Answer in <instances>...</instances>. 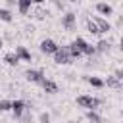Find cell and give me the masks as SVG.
Here are the masks:
<instances>
[{
  "label": "cell",
  "instance_id": "6da1fadb",
  "mask_svg": "<svg viewBox=\"0 0 123 123\" xmlns=\"http://www.w3.org/2000/svg\"><path fill=\"white\" fill-rule=\"evenodd\" d=\"M100 104H102L100 98H94V96H88V94H81V96H77V106H79V108H85V110H96Z\"/></svg>",
  "mask_w": 123,
  "mask_h": 123
},
{
  "label": "cell",
  "instance_id": "7a4b0ae2",
  "mask_svg": "<svg viewBox=\"0 0 123 123\" xmlns=\"http://www.w3.org/2000/svg\"><path fill=\"white\" fill-rule=\"evenodd\" d=\"M62 27L67 31V33H73L77 29V13L75 12H65L62 15Z\"/></svg>",
  "mask_w": 123,
  "mask_h": 123
},
{
  "label": "cell",
  "instance_id": "3957f363",
  "mask_svg": "<svg viewBox=\"0 0 123 123\" xmlns=\"http://www.w3.org/2000/svg\"><path fill=\"white\" fill-rule=\"evenodd\" d=\"M54 62H56L58 65H67V63H71L73 58H71V54H69V48H67V46H60V48L56 50V54H54Z\"/></svg>",
  "mask_w": 123,
  "mask_h": 123
},
{
  "label": "cell",
  "instance_id": "277c9868",
  "mask_svg": "<svg viewBox=\"0 0 123 123\" xmlns=\"http://www.w3.org/2000/svg\"><path fill=\"white\" fill-rule=\"evenodd\" d=\"M27 108H31V106H29L25 100H19V98H17V100H13V104H12V115H13V119H17V121H19Z\"/></svg>",
  "mask_w": 123,
  "mask_h": 123
},
{
  "label": "cell",
  "instance_id": "5b68a950",
  "mask_svg": "<svg viewBox=\"0 0 123 123\" xmlns=\"http://www.w3.org/2000/svg\"><path fill=\"white\" fill-rule=\"evenodd\" d=\"M38 48H40V52H42V54H46V56H54V54H56V50H58L60 46L56 44V40H52V38H44V40H40Z\"/></svg>",
  "mask_w": 123,
  "mask_h": 123
},
{
  "label": "cell",
  "instance_id": "8992f818",
  "mask_svg": "<svg viewBox=\"0 0 123 123\" xmlns=\"http://www.w3.org/2000/svg\"><path fill=\"white\" fill-rule=\"evenodd\" d=\"M25 79L29 81V83H42L44 81V71L42 69H27L25 71Z\"/></svg>",
  "mask_w": 123,
  "mask_h": 123
},
{
  "label": "cell",
  "instance_id": "52a82bcc",
  "mask_svg": "<svg viewBox=\"0 0 123 123\" xmlns=\"http://www.w3.org/2000/svg\"><path fill=\"white\" fill-rule=\"evenodd\" d=\"M40 86H42V90H44V92H48V94H58V92H60L58 83H56V81H52V79H46V77H44V81L40 83Z\"/></svg>",
  "mask_w": 123,
  "mask_h": 123
},
{
  "label": "cell",
  "instance_id": "ba28073f",
  "mask_svg": "<svg viewBox=\"0 0 123 123\" xmlns=\"http://www.w3.org/2000/svg\"><path fill=\"white\" fill-rule=\"evenodd\" d=\"M33 0H17V12L21 13V15H29L31 13V10H33Z\"/></svg>",
  "mask_w": 123,
  "mask_h": 123
},
{
  "label": "cell",
  "instance_id": "9c48e42d",
  "mask_svg": "<svg viewBox=\"0 0 123 123\" xmlns=\"http://www.w3.org/2000/svg\"><path fill=\"white\" fill-rule=\"evenodd\" d=\"M92 19L96 21V25L100 27V31H102V33H110V31H111V23L108 21V17H102V15H94Z\"/></svg>",
  "mask_w": 123,
  "mask_h": 123
},
{
  "label": "cell",
  "instance_id": "30bf717a",
  "mask_svg": "<svg viewBox=\"0 0 123 123\" xmlns=\"http://www.w3.org/2000/svg\"><path fill=\"white\" fill-rule=\"evenodd\" d=\"M96 12H98L102 17H110V15H113V8H111L110 4H106V2H98V4H96Z\"/></svg>",
  "mask_w": 123,
  "mask_h": 123
},
{
  "label": "cell",
  "instance_id": "8fae6325",
  "mask_svg": "<svg viewBox=\"0 0 123 123\" xmlns=\"http://www.w3.org/2000/svg\"><path fill=\"white\" fill-rule=\"evenodd\" d=\"M31 15H33L35 19L42 21V19H46V17H48V10H44V6H33Z\"/></svg>",
  "mask_w": 123,
  "mask_h": 123
},
{
  "label": "cell",
  "instance_id": "7c38bea8",
  "mask_svg": "<svg viewBox=\"0 0 123 123\" xmlns=\"http://www.w3.org/2000/svg\"><path fill=\"white\" fill-rule=\"evenodd\" d=\"M17 56H19V60L21 62H31L33 60V56H31V52L27 50V46H15V50H13Z\"/></svg>",
  "mask_w": 123,
  "mask_h": 123
},
{
  "label": "cell",
  "instance_id": "4fadbf2b",
  "mask_svg": "<svg viewBox=\"0 0 123 123\" xmlns=\"http://www.w3.org/2000/svg\"><path fill=\"white\" fill-rule=\"evenodd\" d=\"M85 81H86L90 86H94V88H102V86H106L104 79H100V77H94V75H86V77H85Z\"/></svg>",
  "mask_w": 123,
  "mask_h": 123
},
{
  "label": "cell",
  "instance_id": "5bb4252c",
  "mask_svg": "<svg viewBox=\"0 0 123 123\" xmlns=\"http://www.w3.org/2000/svg\"><path fill=\"white\" fill-rule=\"evenodd\" d=\"M104 83H106V86H108V88H115V90H121V86H123V85H121V81H119L115 75L106 77V81H104Z\"/></svg>",
  "mask_w": 123,
  "mask_h": 123
},
{
  "label": "cell",
  "instance_id": "9a60e30c",
  "mask_svg": "<svg viewBox=\"0 0 123 123\" xmlns=\"http://www.w3.org/2000/svg\"><path fill=\"white\" fill-rule=\"evenodd\" d=\"M85 117H86V121H88V123H102V121H104V119H102V115H100L96 110H86Z\"/></svg>",
  "mask_w": 123,
  "mask_h": 123
},
{
  "label": "cell",
  "instance_id": "2e32d148",
  "mask_svg": "<svg viewBox=\"0 0 123 123\" xmlns=\"http://www.w3.org/2000/svg\"><path fill=\"white\" fill-rule=\"evenodd\" d=\"M4 62H6L10 67H15L21 60H19V56H17L15 52H8V54H4Z\"/></svg>",
  "mask_w": 123,
  "mask_h": 123
},
{
  "label": "cell",
  "instance_id": "e0dca14e",
  "mask_svg": "<svg viewBox=\"0 0 123 123\" xmlns=\"http://www.w3.org/2000/svg\"><path fill=\"white\" fill-rule=\"evenodd\" d=\"M86 31H88L90 35H94V37H100V35H102L100 27L96 25V21H94V19H86Z\"/></svg>",
  "mask_w": 123,
  "mask_h": 123
},
{
  "label": "cell",
  "instance_id": "ac0fdd59",
  "mask_svg": "<svg viewBox=\"0 0 123 123\" xmlns=\"http://www.w3.org/2000/svg\"><path fill=\"white\" fill-rule=\"evenodd\" d=\"M0 21H4V23H12L13 21V13H12L10 8H0Z\"/></svg>",
  "mask_w": 123,
  "mask_h": 123
},
{
  "label": "cell",
  "instance_id": "d6986e66",
  "mask_svg": "<svg viewBox=\"0 0 123 123\" xmlns=\"http://www.w3.org/2000/svg\"><path fill=\"white\" fill-rule=\"evenodd\" d=\"M110 40H104V38H100L98 42H96V52L98 54H106V52H110Z\"/></svg>",
  "mask_w": 123,
  "mask_h": 123
},
{
  "label": "cell",
  "instance_id": "ffe728a7",
  "mask_svg": "<svg viewBox=\"0 0 123 123\" xmlns=\"http://www.w3.org/2000/svg\"><path fill=\"white\" fill-rule=\"evenodd\" d=\"M67 48H69V54H71V58H73V60H79V58L83 56V52L75 46V42H69V44H67Z\"/></svg>",
  "mask_w": 123,
  "mask_h": 123
},
{
  "label": "cell",
  "instance_id": "44dd1931",
  "mask_svg": "<svg viewBox=\"0 0 123 123\" xmlns=\"http://www.w3.org/2000/svg\"><path fill=\"white\" fill-rule=\"evenodd\" d=\"M12 104H13V100L0 98V111H2V113H6V111H12Z\"/></svg>",
  "mask_w": 123,
  "mask_h": 123
},
{
  "label": "cell",
  "instance_id": "7402d4cb",
  "mask_svg": "<svg viewBox=\"0 0 123 123\" xmlns=\"http://www.w3.org/2000/svg\"><path fill=\"white\" fill-rule=\"evenodd\" d=\"M73 42H75V46H77V48L83 52V56H85V52H86V48H88V42H86L85 38H81V37H77Z\"/></svg>",
  "mask_w": 123,
  "mask_h": 123
},
{
  "label": "cell",
  "instance_id": "603a6c76",
  "mask_svg": "<svg viewBox=\"0 0 123 123\" xmlns=\"http://www.w3.org/2000/svg\"><path fill=\"white\" fill-rule=\"evenodd\" d=\"M31 119H33V113H31V108H27V110H25V113L21 115L19 123H31Z\"/></svg>",
  "mask_w": 123,
  "mask_h": 123
},
{
  "label": "cell",
  "instance_id": "cb8c5ba5",
  "mask_svg": "<svg viewBox=\"0 0 123 123\" xmlns=\"http://www.w3.org/2000/svg\"><path fill=\"white\" fill-rule=\"evenodd\" d=\"M38 123H52V115H50L48 111L38 113Z\"/></svg>",
  "mask_w": 123,
  "mask_h": 123
},
{
  "label": "cell",
  "instance_id": "d4e9b609",
  "mask_svg": "<svg viewBox=\"0 0 123 123\" xmlns=\"http://www.w3.org/2000/svg\"><path fill=\"white\" fill-rule=\"evenodd\" d=\"M52 4H54V8H56V10H60V12H63V10H65L63 0H52Z\"/></svg>",
  "mask_w": 123,
  "mask_h": 123
},
{
  "label": "cell",
  "instance_id": "484cf974",
  "mask_svg": "<svg viewBox=\"0 0 123 123\" xmlns=\"http://www.w3.org/2000/svg\"><path fill=\"white\" fill-rule=\"evenodd\" d=\"M113 75H115V77H117L119 81H123V69H121V67H117V69L113 71Z\"/></svg>",
  "mask_w": 123,
  "mask_h": 123
},
{
  "label": "cell",
  "instance_id": "4316f807",
  "mask_svg": "<svg viewBox=\"0 0 123 123\" xmlns=\"http://www.w3.org/2000/svg\"><path fill=\"white\" fill-rule=\"evenodd\" d=\"M6 2V8H13V6H17V0H4Z\"/></svg>",
  "mask_w": 123,
  "mask_h": 123
},
{
  "label": "cell",
  "instance_id": "83f0119b",
  "mask_svg": "<svg viewBox=\"0 0 123 123\" xmlns=\"http://www.w3.org/2000/svg\"><path fill=\"white\" fill-rule=\"evenodd\" d=\"M117 27H123V15L117 17Z\"/></svg>",
  "mask_w": 123,
  "mask_h": 123
},
{
  "label": "cell",
  "instance_id": "f1b7e54d",
  "mask_svg": "<svg viewBox=\"0 0 123 123\" xmlns=\"http://www.w3.org/2000/svg\"><path fill=\"white\" fill-rule=\"evenodd\" d=\"M33 4H35V6H42V4H44V0H33Z\"/></svg>",
  "mask_w": 123,
  "mask_h": 123
},
{
  "label": "cell",
  "instance_id": "f546056e",
  "mask_svg": "<svg viewBox=\"0 0 123 123\" xmlns=\"http://www.w3.org/2000/svg\"><path fill=\"white\" fill-rule=\"evenodd\" d=\"M119 48H121V52H123V37L119 38Z\"/></svg>",
  "mask_w": 123,
  "mask_h": 123
},
{
  "label": "cell",
  "instance_id": "4dcf8cb0",
  "mask_svg": "<svg viewBox=\"0 0 123 123\" xmlns=\"http://www.w3.org/2000/svg\"><path fill=\"white\" fill-rule=\"evenodd\" d=\"M2 46H4V38L0 37V48H2Z\"/></svg>",
  "mask_w": 123,
  "mask_h": 123
},
{
  "label": "cell",
  "instance_id": "1f68e13d",
  "mask_svg": "<svg viewBox=\"0 0 123 123\" xmlns=\"http://www.w3.org/2000/svg\"><path fill=\"white\" fill-rule=\"evenodd\" d=\"M67 2H71V4H75V2H77V0H67Z\"/></svg>",
  "mask_w": 123,
  "mask_h": 123
},
{
  "label": "cell",
  "instance_id": "d6a6232c",
  "mask_svg": "<svg viewBox=\"0 0 123 123\" xmlns=\"http://www.w3.org/2000/svg\"><path fill=\"white\" fill-rule=\"evenodd\" d=\"M67 123H75V121H67Z\"/></svg>",
  "mask_w": 123,
  "mask_h": 123
},
{
  "label": "cell",
  "instance_id": "836d02e7",
  "mask_svg": "<svg viewBox=\"0 0 123 123\" xmlns=\"http://www.w3.org/2000/svg\"><path fill=\"white\" fill-rule=\"evenodd\" d=\"M121 117H123V110H121Z\"/></svg>",
  "mask_w": 123,
  "mask_h": 123
}]
</instances>
